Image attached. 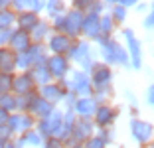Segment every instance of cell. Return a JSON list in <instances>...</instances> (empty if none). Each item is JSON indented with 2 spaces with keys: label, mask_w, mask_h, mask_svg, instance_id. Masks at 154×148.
<instances>
[{
  "label": "cell",
  "mask_w": 154,
  "mask_h": 148,
  "mask_svg": "<svg viewBox=\"0 0 154 148\" xmlns=\"http://www.w3.org/2000/svg\"><path fill=\"white\" fill-rule=\"evenodd\" d=\"M93 136V121L91 119H79L75 121L73 125V130H71V142H77V144H83L87 138Z\"/></svg>",
  "instance_id": "6"
},
{
  "label": "cell",
  "mask_w": 154,
  "mask_h": 148,
  "mask_svg": "<svg viewBox=\"0 0 154 148\" xmlns=\"http://www.w3.org/2000/svg\"><path fill=\"white\" fill-rule=\"evenodd\" d=\"M10 91H12V75L0 73V97L2 95H8Z\"/></svg>",
  "instance_id": "27"
},
{
  "label": "cell",
  "mask_w": 154,
  "mask_h": 148,
  "mask_svg": "<svg viewBox=\"0 0 154 148\" xmlns=\"http://www.w3.org/2000/svg\"><path fill=\"white\" fill-rule=\"evenodd\" d=\"M45 67H48V71H50L51 79H63V75L67 73V57L65 55H51V57H48V61H45Z\"/></svg>",
  "instance_id": "10"
},
{
  "label": "cell",
  "mask_w": 154,
  "mask_h": 148,
  "mask_svg": "<svg viewBox=\"0 0 154 148\" xmlns=\"http://www.w3.org/2000/svg\"><path fill=\"white\" fill-rule=\"evenodd\" d=\"M97 109V103L93 97H83V99H77L75 105H73L71 111L75 113V115H79L81 119H91V115L95 113Z\"/></svg>",
  "instance_id": "17"
},
{
  "label": "cell",
  "mask_w": 154,
  "mask_h": 148,
  "mask_svg": "<svg viewBox=\"0 0 154 148\" xmlns=\"http://www.w3.org/2000/svg\"><path fill=\"white\" fill-rule=\"evenodd\" d=\"M81 148H107V144L103 142L101 136H91V138H87L85 142L81 144Z\"/></svg>",
  "instance_id": "29"
},
{
  "label": "cell",
  "mask_w": 154,
  "mask_h": 148,
  "mask_svg": "<svg viewBox=\"0 0 154 148\" xmlns=\"http://www.w3.org/2000/svg\"><path fill=\"white\" fill-rule=\"evenodd\" d=\"M6 148H16V146H14V144H10V142H8V144H6Z\"/></svg>",
  "instance_id": "41"
},
{
  "label": "cell",
  "mask_w": 154,
  "mask_h": 148,
  "mask_svg": "<svg viewBox=\"0 0 154 148\" xmlns=\"http://www.w3.org/2000/svg\"><path fill=\"white\" fill-rule=\"evenodd\" d=\"M111 79H113L111 67H107L105 63H95V65H93V69H91V79H89L91 87L103 91L111 85Z\"/></svg>",
  "instance_id": "2"
},
{
  "label": "cell",
  "mask_w": 154,
  "mask_h": 148,
  "mask_svg": "<svg viewBox=\"0 0 154 148\" xmlns=\"http://www.w3.org/2000/svg\"><path fill=\"white\" fill-rule=\"evenodd\" d=\"M48 32H50L48 24L40 20V22L36 24V28L30 32V40H32V44H44V40L48 38Z\"/></svg>",
  "instance_id": "21"
},
{
  "label": "cell",
  "mask_w": 154,
  "mask_h": 148,
  "mask_svg": "<svg viewBox=\"0 0 154 148\" xmlns=\"http://www.w3.org/2000/svg\"><path fill=\"white\" fill-rule=\"evenodd\" d=\"M36 83L32 81L30 73H20V75H12V91L14 97H28L34 93Z\"/></svg>",
  "instance_id": "4"
},
{
  "label": "cell",
  "mask_w": 154,
  "mask_h": 148,
  "mask_svg": "<svg viewBox=\"0 0 154 148\" xmlns=\"http://www.w3.org/2000/svg\"><path fill=\"white\" fill-rule=\"evenodd\" d=\"M122 36L127 38L128 51H131V55H132V67L140 69L142 67V45H140V42L136 40L134 32L128 30V28H127V30H122Z\"/></svg>",
  "instance_id": "8"
},
{
  "label": "cell",
  "mask_w": 154,
  "mask_h": 148,
  "mask_svg": "<svg viewBox=\"0 0 154 148\" xmlns=\"http://www.w3.org/2000/svg\"><path fill=\"white\" fill-rule=\"evenodd\" d=\"M26 57L30 67H36V65H44L48 61V48L44 44H32V48L26 51Z\"/></svg>",
  "instance_id": "15"
},
{
  "label": "cell",
  "mask_w": 154,
  "mask_h": 148,
  "mask_svg": "<svg viewBox=\"0 0 154 148\" xmlns=\"http://www.w3.org/2000/svg\"><path fill=\"white\" fill-rule=\"evenodd\" d=\"M81 32L89 40H97L99 38V14L87 12V16L83 18V24H81Z\"/></svg>",
  "instance_id": "16"
},
{
  "label": "cell",
  "mask_w": 154,
  "mask_h": 148,
  "mask_svg": "<svg viewBox=\"0 0 154 148\" xmlns=\"http://www.w3.org/2000/svg\"><path fill=\"white\" fill-rule=\"evenodd\" d=\"M95 125L99 126V128H107V126H111L113 125V121H115V117H117V113H115V109H111L109 105H97V109H95Z\"/></svg>",
  "instance_id": "14"
},
{
  "label": "cell",
  "mask_w": 154,
  "mask_h": 148,
  "mask_svg": "<svg viewBox=\"0 0 154 148\" xmlns=\"http://www.w3.org/2000/svg\"><path fill=\"white\" fill-rule=\"evenodd\" d=\"M54 22H51V26H54V30H57V34H63V24H65V14L63 12H55L54 16Z\"/></svg>",
  "instance_id": "28"
},
{
  "label": "cell",
  "mask_w": 154,
  "mask_h": 148,
  "mask_svg": "<svg viewBox=\"0 0 154 148\" xmlns=\"http://www.w3.org/2000/svg\"><path fill=\"white\" fill-rule=\"evenodd\" d=\"M14 136V132L10 130V126L8 125H4V126H0V140H4V142H8L10 138Z\"/></svg>",
  "instance_id": "31"
},
{
  "label": "cell",
  "mask_w": 154,
  "mask_h": 148,
  "mask_svg": "<svg viewBox=\"0 0 154 148\" xmlns=\"http://www.w3.org/2000/svg\"><path fill=\"white\" fill-rule=\"evenodd\" d=\"M42 148H65V144L59 142V140H55V138H48L44 144H42Z\"/></svg>",
  "instance_id": "32"
},
{
  "label": "cell",
  "mask_w": 154,
  "mask_h": 148,
  "mask_svg": "<svg viewBox=\"0 0 154 148\" xmlns=\"http://www.w3.org/2000/svg\"><path fill=\"white\" fill-rule=\"evenodd\" d=\"M40 22V18H38L34 12H30V10H26V12H22V14H18V18H16V24H18V30H22V32H30L36 28V24Z\"/></svg>",
  "instance_id": "19"
},
{
  "label": "cell",
  "mask_w": 154,
  "mask_h": 148,
  "mask_svg": "<svg viewBox=\"0 0 154 148\" xmlns=\"http://www.w3.org/2000/svg\"><path fill=\"white\" fill-rule=\"evenodd\" d=\"M113 28H115V22H113V18H111V14L99 16V36L101 38H111Z\"/></svg>",
  "instance_id": "22"
},
{
  "label": "cell",
  "mask_w": 154,
  "mask_h": 148,
  "mask_svg": "<svg viewBox=\"0 0 154 148\" xmlns=\"http://www.w3.org/2000/svg\"><path fill=\"white\" fill-rule=\"evenodd\" d=\"M30 77H32L34 83H40L42 87L48 85V83H51V75H50V71H48V67H45V63H44V65H36V67H32Z\"/></svg>",
  "instance_id": "20"
},
{
  "label": "cell",
  "mask_w": 154,
  "mask_h": 148,
  "mask_svg": "<svg viewBox=\"0 0 154 148\" xmlns=\"http://www.w3.org/2000/svg\"><path fill=\"white\" fill-rule=\"evenodd\" d=\"M8 6H10L8 2H0V10H6V8H8Z\"/></svg>",
  "instance_id": "39"
},
{
  "label": "cell",
  "mask_w": 154,
  "mask_h": 148,
  "mask_svg": "<svg viewBox=\"0 0 154 148\" xmlns=\"http://www.w3.org/2000/svg\"><path fill=\"white\" fill-rule=\"evenodd\" d=\"M71 45H73V40H69L65 34H54L48 40V48L54 55H65Z\"/></svg>",
  "instance_id": "12"
},
{
  "label": "cell",
  "mask_w": 154,
  "mask_h": 148,
  "mask_svg": "<svg viewBox=\"0 0 154 148\" xmlns=\"http://www.w3.org/2000/svg\"><path fill=\"white\" fill-rule=\"evenodd\" d=\"M10 6H12L14 10H18V14H22V12H26V8H28V2H20V0H18V2H12Z\"/></svg>",
  "instance_id": "34"
},
{
  "label": "cell",
  "mask_w": 154,
  "mask_h": 148,
  "mask_svg": "<svg viewBox=\"0 0 154 148\" xmlns=\"http://www.w3.org/2000/svg\"><path fill=\"white\" fill-rule=\"evenodd\" d=\"M113 51H115V63L128 65V54H127V49L122 48L119 42H113Z\"/></svg>",
  "instance_id": "24"
},
{
  "label": "cell",
  "mask_w": 154,
  "mask_h": 148,
  "mask_svg": "<svg viewBox=\"0 0 154 148\" xmlns=\"http://www.w3.org/2000/svg\"><path fill=\"white\" fill-rule=\"evenodd\" d=\"M16 67H20V69H28V67H30V63H28V57H26V54H20V55H16Z\"/></svg>",
  "instance_id": "33"
},
{
  "label": "cell",
  "mask_w": 154,
  "mask_h": 148,
  "mask_svg": "<svg viewBox=\"0 0 154 148\" xmlns=\"http://www.w3.org/2000/svg\"><path fill=\"white\" fill-rule=\"evenodd\" d=\"M83 18H85V12H81V10H69L67 14H65V24H63V34L69 38V40H73V38H77L79 34H81V24H83Z\"/></svg>",
  "instance_id": "3"
},
{
  "label": "cell",
  "mask_w": 154,
  "mask_h": 148,
  "mask_svg": "<svg viewBox=\"0 0 154 148\" xmlns=\"http://www.w3.org/2000/svg\"><path fill=\"white\" fill-rule=\"evenodd\" d=\"M22 138H24V142L30 144V146H42V144H44V138H42V134H40V132H36V130H28V132L22 136Z\"/></svg>",
  "instance_id": "26"
},
{
  "label": "cell",
  "mask_w": 154,
  "mask_h": 148,
  "mask_svg": "<svg viewBox=\"0 0 154 148\" xmlns=\"http://www.w3.org/2000/svg\"><path fill=\"white\" fill-rule=\"evenodd\" d=\"M65 93H67V91H65L63 87L59 85V83H48V85L42 87V95H40V99H44L45 103H50L51 107H54L55 103L63 101Z\"/></svg>",
  "instance_id": "11"
},
{
  "label": "cell",
  "mask_w": 154,
  "mask_h": 148,
  "mask_svg": "<svg viewBox=\"0 0 154 148\" xmlns=\"http://www.w3.org/2000/svg\"><path fill=\"white\" fill-rule=\"evenodd\" d=\"M152 24H154V16H152V14H146V18H144V28H146V30H152Z\"/></svg>",
  "instance_id": "36"
},
{
  "label": "cell",
  "mask_w": 154,
  "mask_h": 148,
  "mask_svg": "<svg viewBox=\"0 0 154 148\" xmlns=\"http://www.w3.org/2000/svg\"><path fill=\"white\" fill-rule=\"evenodd\" d=\"M131 132H132V136H134V140L140 142V144H148L150 138H152V126L146 121L132 119L131 121Z\"/></svg>",
  "instance_id": "9"
},
{
  "label": "cell",
  "mask_w": 154,
  "mask_h": 148,
  "mask_svg": "<svg viewBox=\"0 0 154 148\" xmlns=\"http://www.w3.org/2000/svg\"><path fill=\"white\" fill-rule=\"evenodd\" d=\"M67 55L73 59V61L79 63L85 71L93 69V65H95V63H93V49H91V45L87 44V42H77V44H73L71 48H69Z\"/></svg>",
  "instance_id": "1"
},
{
  "label": "cell",
  "mask_w": 154,
  "mask_h": 148,
  "mask_svg": "<svg viewBox=\"0 0 154 148\" xmlns=\"http://www.w3.org/2000/svg\"><path fill=\"white\" fill-rule=\"evenodd\" d=\"M111 18H113V22H122V20L127 18V10L117 4V6H115V10H113V14H111Z\"/></svg>",
  "instance_id": "30"
},
{
  "label": "cell",
  "mask_w": 154,
  "mask_h": 148,
  "mask_svg": "<svg viewBox=\"0 0 154 148\" xmlns=\"http://www.w3.org/2000/svg\"><path fill=\"white\" fill-rule=\"evenodd\" d=\"M10 40V30H0V45H6Z\"/></svg>",
  "instance_id": "35"
},
{
  "label": "cell",
  "mask_w": 154,
  "mask_h": 148,
  "mask_svg": "<svg viewBox=\"0 0 154 148\" xmlns=\"http://www.w3.org/2000/svg\"><path fill=\"white\" fill-rule=\"evenodd\" d=\"M144 148H152V146H150V144H148V146H144Z\"/></svg>",
  "instance_id": "42"
},
{
  "label": "cell",
  "mask_w": 154,
  "mask_h": 148,
  "mask_svg": "<svg viewBox=\"0 0 154 148\" xmlns=\"http://www.w3.org/2000/svg\"><path fill=\"white\" fill-rule=\"evenodd\" d=\"M16 69V54L10 48H0V73L12 75Z\"/></svg>",
  "instance_id": "18"
},
{
  "label": "cell",
  "mask_w": 154,
  "mask_h": 148,
  "mask_svg": "<svg viewBox=\"0 0 154 148\" xmlns=\"http://www.w3.org/2000/svg\"><path fill=\"white\" fill-rule=\"evenodd\" d=\"M6 125H8L10 130L16 132V134H26L28 130H32L34 119L30 117V115H26V113H12L8 117V122H6Z\"/></svg>",
  "instance_id": "5"
},
{
  "label": "cell",
  "mask_w": 154,
  "mask_h": 148,
  "mask_svg": "<svg viewBox=\"0 0 154 148\" xmlns=\"http://www.w3.org/2000/svg\"><path fill=\"white\" fill-rule=\"evenodd\" d=\"M16 22V14L12 10H0V30H10Z\"/></svg>",
  "instance_id": "23"
},
{
  "label": "cell",
  "mask_w": 154,
  "mask_h": 148,
  "mask_svg": "<svg viewBox=\"0 0 154 148\" xmlns=\"http://www.w3.org/2000/svg\"><path fill=\"white\" fill-rule=\"evenodd\" d=\"M6 144H8V142H4V140H0V148H6Z\"/></svg>",
  "instance_id": "40"
},
{
  "label": "cell",
  "mask_w": 154,
  "mask_h": 148,
  "mask_svg": "<svg viewBox=\"0 0 154 148\" xmlns=\"http://www.w3.org/2000/svg\"><path fill=\"white\" fill-rule=\"evenodd\" d=\"M154 89L152 87H148V91H146V101H148V105H152V101H154Z\"/></svg>",
  "instance_id": "38"
},
{
  "label": "cell",
  "mask_w": 154,
  "mask_h": 148,
  "mask_svg": "<svg viewBox=\"0 0 154 148\" xmlns=\"http://www.w3.org/2000/svg\"><path fill=\"white\" fill-rule=\"evenodd\" d=\"M8 117H10V113H6V111L0 109V126H4L6 122H8Z\"/></svg>",
  "instance_id": "37"
},
{
  "label": "cell",
  "mask_w": 154,
  "mask_h": 148,
  "mask_svg": "<svg viewBox=\"0 0 154 148\" xmlns=\"http://www.w3.org/2000/svg\"><path fill=\"white\" fill-rule=\"evenodd\" d=\"M0 109L12 115V113L16 111V97H14L12 93H8V95H2V97H0Z\"/></svg>",
  "instance_id": "25"
},
{
  "label": "cell",
  "mask_w": 154,
  "mask_h": 148,
  "mask_svg": "<svg viewBox=\"0 0 154 148\" xmlns=\"http://www.w3.org/2000/svg\"><path fill=\"white\" fill-rule=\"evenodd\" d=\"M8 45L16 55L20 54H26L28 49L32 48V40H30V34L28 32H22V30H16V32H10V40H8Z\"/></svg>",
  "instance_id": "7"
},
{
  "label": "cell",
  "mask_w": 154,
  "mask_h": 148,
  "mask_svg": "<svg viewBox=\"0 0 154 148\" xmlns=\"http://www.w3.org/2000/svg\"><path fill=\"white\" fill-rule=\"evenodd\" d=\"M61 125V113L54 111L50 115V117H45L44 121H40V126H38V132L42 134V138L44 136H48V138H51V134H54L55 130H57V126Z\"/></svg>",
  "instance_id": "13"
}]
</instances>
